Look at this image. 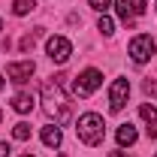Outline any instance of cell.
Instances as JSON below:
<instances>
[{
	"mask_svg": "<svg viewBox=\"0 0 157 157\" xmlns=\"http://www.w3.org/2000/svg\"><path fill=\"white\" fill-rule=\"evenodd\" d=\"M39 97H42V109H45V115L55 118V124H70L73 121V109H70V100L63 94V88H60V82L55 76L48 78V82H42V91H39Z\"/></svg>",
	"mask_w": 157,
	"mask_h": 157,
	"instance_id": "1",
	"label": "cell"
},
{
	"mask_svg": "<svg viewBox=\"0 0 157 157\" xmlns=\"http://www.w3.org/2000/svg\"><path fill=\"white\" fill-rule=\"evenodd\" d=\"M76 133H78V139L85 145H100L106 139V124H103V118L97 112H85V115L78 118V124H76Z\"/></svg>",
	"mask_w": 157,
	"mask_h": 157,
	"instance_id": "2",
	"label": "cell"
},
{
	"mask_svg": "<svg viewBox=\"0 0 157 157\" xmlns=\"http://www.w3.org/2000/svg\"><path fill=\"white\" fill-rule=\"evenodd\" d=\"M100 85H103V73H100V70H94V67H88V70H85V73L76 78V85H73V94H76V97H91Z\"/></svg>",
	"mask_w": 157,
	"mask_h": 157,
	"instance_id": "3",
	"label": "cell"
},
{
	"mask_svg": "<svg viewBox=\"0 0 157 157\" xmlns=\"http://www.w3.org/2000/svg\"><path fill=\"white\" fill-rule=\"evenodd\" d=\"M130 58H133V63H148L151 60V55H154V39L148 36V33H139V36L130 39Z\"/></svg>",
	"mask_w": 157,
	"mask_h": 157,
	"instance_id": "4",
	"label": "cell"
},
{
	"mask_svg": "<svg viewBox=\"0 0 157 157\" xmlns=\"http://www.w3.org/2000/svg\"><path fill=\"white\" fill-rule=\"evenodd\" d=\"M45 52H48V58L55 60V63H67L70 55H73V42H70L67 36H48Z\"/></svg>",
	"mask_w": 157,
	"mask_h": 157,
	"instance_id": "5",
	"label": "cell"
},
{
	"mask_svg": "<svg viewBox=\"0 0 157 157\" xmlns=\"http://www.w3.org/2000/svg\"><path fill=\"white\" fill-rule=\"evenodd\" d=\"M127 97H130V82L127 78H115L112 88H109V109L112 112H121L124 103H127Z\"/></svg>",
	"mask_w": 157,
	"mask_h": 157,
	"instance_id": "6",
	"label": "cell"
},
{
	"mask_svg": "<svg viewBox=\"0 0 157 157\" xmlns=\"http://www.w3.org/2000/svg\"><path fill=\"white\" fill-rule=\"evenodd\" d=\"M33 60H15V63H9L6 67V76H9V82H15V85H24L27 78L33 76Z\"/></svg>",
	"mask_w": 157,
	"mask_h": 157,
	"instance_id": "7",
	"label": "cell"
},
{
	"mask_svg": "<svg viewBox=\"0 0 157 157\" xmlns=\"http://www.w3.org/2000/svg\"><path fill=\"white\" fill-rule=\"evenodd\" d=\"M139 115H142V121L148 124V136L157 139V109L151 106V103H142V106H139Z\"/></svg>",
	"mask_w": 157,
	"mask_h": 157,
	"instance_id": "8",
	"label": "cell"
},
{
	"mask_svg": "<svg viewBox=\"0 0 157 157\" xmlns=\"http://www.w3.org/2000/svg\"><path fill=\"white\" fill-rule=\"evenodd\" d=\"M39 136H42V142H45L48 148H58L60 142H63V133H60L58 124H48V127H42V133H39Z\"/></svg>",
	"mask_w": 157,
	"mask_h": 157,
	"instance_id": "9",
	"label": "cell"
},
{
	"mask_svg": "<svg viewBox=\"0 0 157 157\" xmlns=\"http://www.w3.org/2000/svg\"><path fill=\"white\" fill-rule=\"evenodd\" d=\"M33 103H36V100H33V94H27V91H18V94L12 97V109H15V112H21V115H27V112L33 109Z\"/></svg>",
	"mask_w": 157,
	"mask_h": 157,
	"instance_id": "10",
	"label": "cell"
},
{
	"mask_svg": "<svg viewBox=\"0 0 157 157\" xmlns=\"http://www.w3.org/2000/svg\"><path fill=\"white\" fill-rule=\"evenodd\" d=\"M115 139H118L121 148H124V145H133V142H136V127H133V124H121L118 133H115Z\"/></svg>",
	"mask_w": 157,
	"mask_h": 157,
	"instance_id": "11",
	"label": "cell"
},
{
	"mask_svg": "<svg viewBox=\"0 0 157 157\" xmlns=\"http://www.w3.org/2000/svg\"><path fill=\"white\" fill-rule=\"evenodd\" d=\"M36 9V0H12V12L15 15H27Z\"/></svg>",
	"mask_w": 157,
	"mask_h": 157,
	"instance_id": "12",
	"label": "cell"
},
{
	"mask_svg": "<svg viewBox=\"0 0 157 157\" xmlns=\"http://www.w3.org/2000/svg\"><path fill=\"white\" fill-rule=\"evenodd\" d=\"M112 6H115L118 18H121V21H127V24H130V18H133V12H130V3H127V0H112Z\"/></svg>",
	"mask_w": 157,
	"mask_h": 157,
	"instance_id": "13",
	"label": "cell"
},
{
	"mask_svg": "<svg viewBox=\"0 0 157 157\" xmlns=\"http://www.w3.org/2000/svg\"><path fill=\"white\" fill-rule=\"evenodd\" d=\"M12 139H18V142H27V139H30V124L18 121V124L12 127Z\"/></svg>",
	"mask_w": 157,
	"mask_h": 157,
	"instance_id": "14",
	"label": "cell"
},
{
	"mask_svg": "<svg viewBox=\"0 0 157 157\" xmlns=\"http://www.w3.org/2000/svg\"><path fill=\"white\" fill-rule=\"evenodd\" d=\"M97 30L103 33V36H112V33H115V24H112V18H109V15H100Z\"/></svg>",
	"mask_w": 157,
	"mask_h": 157,
	"instance_id": "15",
	"label": "cell"
},
{
	"mask_svg": "<svg viewBox=\"0 0 157 157\" xmlns=\"http://www.w3.org/2000/svg\"><path fill=\"white\" fill-rule=\"evenodd\" d=\"M91 3V9H97V12H106L109 6H112V0H88Z\"/></svg>",
	"mask_w": 157,
	"mask_h": 157,
	"instance_id": "16",
	"label": "cell"
},
{
	"mask_svg": "<svg viewBox=\"0 0 157 157\" xmlns=\"http://www.w3.org/2000/svg\"><path fill=\"white\" fill-rule=\"evenodd\" d=\"M142 88H145V94H148V97H157V78H145V85H142Z\"/></svg>",
	"mask_w": 157,
	"mask_h": 157,
	"instance_id": "17",
	"label": "cell"
},
{
	"mask_svg": "<svg viewBox=\"0 0 157 157\" xmlns=\"http://www.w3.org/2000/svg\"><path fill=\"white\" fill-rule=\"evenodd\" d=\"M130 12L133 15H142L145 12V0H130Z\"/></svg>",
	"mask_w": 157,
	"mask_h": 157,
	"instance_id": "18",
	"label": "cell"
},
{
	"mask_svg": "<svg viewBox=\"0 0 157 157\" xmlns=\"http://www.w3.org/2000/svg\"><path fill=\"white\" fill-rule=\"evenodd\" d=\"M27 48H33V36H24V39H21V52H27Z\"/></svg>",
	"mask_w": 157,
	"mask_h": 157,
	"instance_id": "19",
	"label": "cell"
},
{
	"mask_svg": "<svg viewBox=\"0 0 157 157\" xmlns=\"http://www.w3.org/2000/svg\"><path fill=\"white\" fill-rule=\"evenodd\" d=\"M9 151H12L9 142H0V157H9Z\"/></svg>",
	"mask_w": 157,
	"mask_h": 157,
	"instance_id": "20",
	"label": "cell"
},
{
	"mask_svg": "<svg viewBox=\"0 0 157 157\" xmlns=\"http://www.w3.org/2000/svg\"><path fill=\"white\" fill-rule=\"evenodd\" d=\"M109 157H124V154H121V151H112V154H109Z\"/></svg>",
	"mask_w": 157,
	"mask_h": 157,
	"instance_id": "21",
	"label": "cell"
},
{
	"mask_svg": "<svg viewBox=\"0 0 157 157\" xmlns=\"http://www.w3.org/2000/svg\"><path fill=\"white\" fill-rule=\"evenodd\" d=\"M0 88H3V76H0Z\"/></svg>",
	"mask_w": 157,
	"mask_h": 157,
	"instance_id": "22",
	"label": "cell"
},
{
	"mask_svg": "<svg viewBox=\"0 0 157 157\" xmlns=\"http://www.w3.org/2000/svg\"><path fill=\"white\" fill-rule=\"evenodd\" d=\"M21 157H33V154H21Z\"/></svg>",
	"mask_w": 157,
	"mask_h": 157,
	"instance_id": "23",
	"label": "cell"
},
{
	"mask_svg": "<svg viewBox=\"0 0 157 157\" xmlns=\"http://www.w3.org/2000/svg\"><path fill=\"white\" fill-rule=\"evenodd\" d=\"M0 30H3V21H0Z\"/></svg>",
	"mask_w": 157,
	"mask_h": 157,
	"instance_id": "24",
	"label": "cell"
},
{
	"mask_svg": "<svg viewBox=\"0 0 157 157\" xmlns=\"http://www.w3.org/2000/svg\"><path fill=\"white\" fill-rule=\"evenodd\" d=\"M0 118H3V112H0Z\"/></svg>",
	"mask_w": 157,
	"mask_h": 157,
	"instance_id": "25",
	"label": "cell"
}]
</instances>
